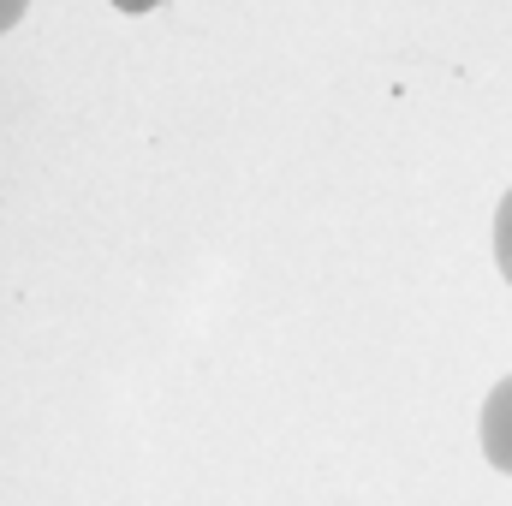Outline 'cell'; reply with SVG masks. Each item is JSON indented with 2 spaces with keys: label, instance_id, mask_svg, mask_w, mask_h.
Masks as SVG:
<instances>
[{
  "label": "cell",
  "instance_id": "obj_1",
  "mask_svg": "<svg viewBox=\"0 0 512 506\" xmlns=\"http://www.w3.org/2000/svg\"><path fill=\"white\" fill-rule=\"evenodd\" d=\"M477 435H483V459L512 477V376L483 399V423H477Z\"/></svg>",
  "mask_w": 512,
  "mask_h": 506
},
{
  "label": "cell",
  "instance_id": "obj_2",
  "mask_svg": "<svg viewBox=\"0 0 512 506\" xmlns=\"http://www.w3.org/2000/svg\"><path fill=\"white\" fill-rule=\"evenodd\" d=\"M495 262H501V274H507V286H512V191L495 209Z\"/></svg>",
  "mask_w": 512,
  "mask_h": 506
},
{
  "label": "cell",
  "instance_id": "obj_3",
  "mask_svg": "<svg viewBox=\"0 0 512 506\" xmlns=\"http://www.w3.org/2000/svg\"><path fill=\"white\" fill-rule=\"evenodd\" d=\"M18 12H24V0H0V30H12V24H18Z\"/></svg>",
  "mask_w": 512,
  "mask_h": 506
},
{
  "label": "cell",
  "instance_id": "obj_4",
  "mask_svg": "<svg viewBox=\"0 0 512 506\" xmlns=\"http://www.w3.org/2000/svg\"><path fill=\"white\" fill-rule=\"evenodd\" d=\"M114 6H120V12H149L155 0H114Z\"/></svg>",
  "mask_w": 512,
  "mask_h": 506
}]
</instances>
